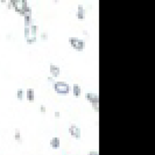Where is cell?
Wrapping results in <instances>:
<instances>
[{"instance_id":"cell-23","label":"cell","mask_w":155,"mask_h":155,"mask_svg":"<svg viewBox=\"0 0 155 155\" xmlns=\"http://www.w3.org/2000/svg\"><path fill=\"white\" fill-rule=\"evenodd\" d=\"M0 2H1V4H6V2H7V0H0Z\"/></svg>"},{"instance_id":"cell-14","label":"cell","mask_w":155,"mask_h":155,"mask_svg":"<svg viewBox=\"0 0 155 155\" xmlns=\"http://www.w3.org/2000/svg\"><path fill=\"white\" fill-rule=\"evenodd\" d=\"M20 15L22 16V18H23V16H27V15H33V9H31V6H27V8L23 11Z\"/></svg>"},{"instance_id":"cell-3","label":"cell","mask_w":155,"mask_h":155,"mask_svg":"<svg viewBox=\"0 0 155 155\" xmlns=\"http://www.w3.org/2000/svg\"><path fill=\"white\" fill-rule=\"evenodd\" d=\"M38 31H39V26L31 23V26H29V35L26 39L27 45H34V43H36V41H38Z\"/></svg>"},{"instance_id":"cell-13","label":"cell","mask_w":155,"mask_h":155,"mask_svg":"<svg viewBox=\"0 0 155 155\" xmlns=\"http://www.w3.org/2000/svg\"><path fill=\"white\" fill-rule=\"evenodd\" d=\"M23 19H25V27H29L33 23V15L23 16Z\"/></svg>"},{"instance_id":"cell-22","label":"cell","mask_w":155,"mask_h":155,"mask_svg":"<svg viewBox=\"0 0 155 155\" xmlns=\"http://www.w3.org/2000/svg\"><path fill=\"white\" fill-rule=\"evenodd\" d=\"M48 82H54V78L51 77V76H49L48 77Z\"/></svg>"},{"instance_id":"cell-24","label":"cell","mask_w":155,"mask_h":155,"mask_svg":"<svg viewBox=\"0 0 155 155\" xmlns=\"http://www.w3.org/2000/svg\"><path fill=\"white\" fill-rule=\"evenodd\" d=\"M54 1H58V0H54Z\"/></svg>"},{"instance_id":"cell-11","label":"cell","mask_w":155,"mask_h":155,"mask_svg":"<svg viewBox=\"0 0 155 155\" xmlns=\"http://www.w3.org/2000/svg\"><path fill=\"white\" fill-rule=\"evenodd\" d=\"M25 96H26V99L29 101V103H33L35 101V92H34V89H27L26 92H25Z\"/></svg>"},{"instance_id":"cell-1","label":"cell","mask_w":155,"mask_h":155,"mask_svg":"<svg viewBox=\"0 0 155 155\" xmlns=\"http://www.w3.org/2000/svg\"><path fill=\"white\" fill-rule=\"evenodd\" d=\"M53 89L60 96H67L71 92V85L65 81H56L53 84Z\"/></svg>"},{"instance_id":"cell-17","label":"cell","mask_w":155,"mask_h":155,"mask_svg":"<svg viewBox=\"0 0 155 155\" xmlns=\"http://www.w3.org/2000/svg\"><path fill=\"white\" fill-rule=\"evenodd\" d=\"M48 38H49V36H48V33H46V31H43V33L40 34V39L42 40V41H47Z\"/></svg>"},{"instance_id":"cell-19","label":"cell","mask_w":155,"mask_h":155,"mask_svg":"<svg viewBox=\"0 0 155 155\" xmlns=\"http://www.w3.org/2000/svg\"><path fill=\"white\" fill-rule=\"evenodd\" d=\"M46 111H47V109L45 105H41V106H40V112H41V113H46Z\"/></svg>"},{"instance_id":"cell-2","label":"cell","mask_w":155,"mask_h":155,"mask_svg":"<svg viewBox=\"0 0 155 155\" xmlns=\"http://www.w3.org/2000/svg\"><path fill=\"white\" fill-rule=\"evenodd\" d=\"M68 42H69V45L76 51H79V53H82V51H84V49H85V41L82 39H79V38H76V36H70L69 39H68Z\"/></svg>"},{"instance_id":"cell-6","label":"cell","mask_w":155,"mask_h":155,"mask_svg":"<svg viewBox=\"0 0 155 155\" xmlns=\"http://www.w3.org/2000/svg\"><path fill=\"white\" fill-rule=\"evenodd\" d=\"M49 74L53 78L58 77L61 75V68L58 65H56L54 63H50L49 64Z\"/></svg>"},{"instance_id":"cell-21","label":"cell","mask_w":155,"mask_h":155,"mask_svg":"<svg viewBox=\"0 0 155 155\" xmlns=\"http://www.w3.org/2000/svg\"><path fill=\"white\" fill-rule=\"evenodd\" d=\"M54 117L56 118V119H58V118L61 117V112H60V111H56V112L54 113Z\"/></svg>"},{"instance_id":"cell-4","label":"cell","mask_w":155,"mask_h":155,"mask_svg":"<svg viewBox=\"0 0 155 155\" xmlns=\"http://www.w3.org/2000/svg\"><path fill=\"white\" fill-rule=\"evenodd\" d=\"M68 133H69L70 135L74 138V139H81V137H82V130H81V127L76 124H71L68 127Z\"/></svg>"},{"instance_id":"cell-16","label":"cell","mask_w":155,"mask_h":155,"mask_svg":"<svg viewBox=\"0 0 155 155\" xmlns=\"http://www.w3.org/2000/svg\"><path fill=\"white\" fill-rule=\"evenodd\" d=\"M14 139H15V141H18V142H21V134H20V131H19V130H15Z\"/></svg>"},{"instance_id":"cell-18","label":"cell","mask_w":155,"mask_h":155,"mask_svg":"<svg viewBox=\"0 0 155 155\" xmlns=\"http://www.w3.org/2000/svg\"><path fill=\"white\" fill-rule=\"evenodd\" d=\"M23 33H25V39H27V38H28V35H29V27H25Z\"/></svg>"},{"instance_id":"cell-12","label":"cell","mask_w":155,"mask_h":155,"mask_svg":"<svg viewBox=\"0 0 155 155\" xmlns=\"http://www.w3.org/2000/svg\"><path fill=\"white\" fill-rule=\"evenodd\" d=\"M15 96L18 101H22L23 98H25V90H23V89H18Z\"/></svg>"},{"instance_id":"cell-8","label":"cell","mask_w":155,"mask_h":155,"mask_svg":"<svg viewBox=\"0 0 155 155\" xmlns=\"http://www.w3.org/2000/svg\"><path fill=\"white\" fill-rule=\"evenodd\" d=\"M71 93H72V96L76 97V98L81 97V94H82V87H81V85L77 84V83L72 84V86H71Z\"/></svg>"},{"instance_id":"cell-15","label":"cell","mask_w":155,"mask_h":155,"mask_svg":"<svg viewBox=\"0 0 155 155\" xmlns=\"http://www.w3.org/2000/svg\"><path fill=\"white\" fill-rule=\"evenodd\" d=\"M14 4H15V0H7L6 2L7 9H14Z\"/></svg>"},{"instance_id":"cell-7","label":"cell","mask_w":155,"mask_h":155,"mask_svg":"<svg viewBox=\"0 0 155 155\" xmlns=\"http://www.w3.org/2000/svg\"><path fill=\"white\" fill-rule=\"evenodd\" d=\"M85 99H86V101H89L91 105H92V104H98V103H99V96L94 92H86Z\"/></svg>"},{"instance_id":"cell-20","label":"cell","mask_w":155,"mask_h":155,"mask_svg":"<svg viewBox=\"0 0 155 155\" xmlns=\"http://www.w3.org/2000/svg\"><path fill=\"white\" fill-rule=\"evenodd\" d=\"M87 155H99V152H97V150H90Z\"/></svg>"},{"instance_id":"cell-5","label":"cell","mask_w":155,"mask_h":155,"mask_svg":"<svg viewBox=\"0 0 155 155\" xmlns=\"http://www.w3.org/2000/svg\"><path fill=\"white\" fill-rule=\"evenodd\" d=\"M27 6H28L27 0H15V4H14V9H13V11H15L16 13L20 15L23 11L27 8Z\"/></svg>"},{"instance_id":"cell-9","label":"cell","mask_w":155,"mask_h":155,"mask_svg":"<svg viewBox=\"0 0 155 155\" xmlns=\"http://www.w3.org/2000/svg\"><path fill=\"white\" fill-rule=\"evenodd\" d=\"M76 18L78 20H84L85 19V8L83 5H78L76 11Z\"/></svg>"},{"instance_id":"cell-10","label":"cell","mask_w":155,"mask_h":155,"mask_svg":"<svg viewBox=\"0 0 155 155\" xmlns=\"http://www.w3.org/2000/svg\"><path fill=\"white\" fill-rule=\"evenodd\" d=\"M49 145L53 149H58L61 147V139L58 137H53L49 141Z\"/></svg>"}]
</instances>
